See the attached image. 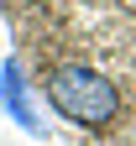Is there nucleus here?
<instances>
[{"instance_id": "obj_1", "label": "nucleus", "mask_w": 136, "mask_h": 146, "mask_svg": "<svg viewBox=\"0 0 136 146\" xmlns=\"http://www.w3.org/2000/svg\"><path fill=\"white\" fill-rule=\"evenodd\" d=\"M42 94H47V104L68 125H84V131H105V125L121 115V89H115V78H105V73L89 68V63H58L47 73Z\"/></svg>"}, {"instance_id": "obj_2", "label": "nucleus", "mask_w": 136, "mask_h": 146, "mask_svg": "<svg viewBox=\"0 0 136 146\" xmlns=\"http://www.w3.org/2000/svg\"><path fill=\"white\" fill-rule=\"evenodd\" d=\"M0 110H5L26 136H37V141L47 136L42 99H37V89H31V78H26V63H21V58H5V63H0Z\"/></svg>"}]
</instances>
